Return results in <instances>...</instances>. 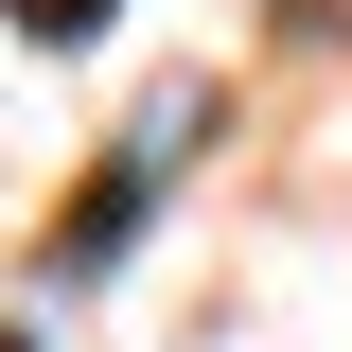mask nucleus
Here are the masks:
<instances>
[{
  "label": "nucleus",
  "mask_w": 352,
  "mask_h": 352,
  "mask_svg": "<svg viewBox=\"0 0 352 352\" xmlns=\"http://www.w3.org/2000/svg\"><path fill=\"white\" fill-rule=\"evenodd\" d=\"M0 352H18V335H0Z\"/></svg>",
  "instance_id": "3"
},
{
  "label": "nucleus",
  "mask_w": 352,
  "mask_h": 352,
  "mask_svg": "<svg viewBox=\"0 0 352 352\" xmlns=\"http://www.w3.org/2000/svg\"><path fill=\"white\" fill-rule=\"evenodd\" d=\"M176 141H194V88H176V106H141V124H124V159H106V194H88V212L53 229V282H88V264H106V247H124L141 212H159V176H176Z\"/></svg>",
  "instance_id": "1"
},
{
  "label": "nucleus",
  "mask_w": 352,
  "mask_h": 352,
  "mask_svg": "<svg viewBox=\"0 0 352 352\" xmlns=\"http://www.w3.org/2000/svg\"><path fill=\"white\" fill-rule=\"evenodd\" d=\"M88 18H106V0H36V36H88Z\"/></svg>",
  "instance_id": "2"
}]
</instances>
